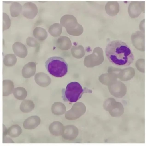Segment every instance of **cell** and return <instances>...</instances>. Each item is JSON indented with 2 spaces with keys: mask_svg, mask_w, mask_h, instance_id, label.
<instances>
[{
  "mask_svg": "<svg viewBox=\"0 0 146 146\" xmlns=\"http://www.w3.org/2000/svg\"><path fill=\"white\" fill-rule=\"evenodd\" d=\"M35 104L33 101L25 100L22 101L20 106V110L23 112L27 113L33 110Z\"/></svg>",
  "mask_w": 146,
  "mask_h": 146,
  "instance_id": "11",
  "label": "cell"
},
{
  "mask_svg": "<svg viewBox=\"0 0 146 146\" xmlns=\"http://www.w3.org/2000/svg\"><path fill=\"white\" fill-rule=\"evenodd\" d=\"M22 8L23 6L19 2L14 1L11 3L10 7L11 16L13 17L19 16L22 12Z\"/></svg>",
  "mask_w": 146,
  "mask_h": 146,
  "instance_id": "10",
  "label": "cell"
},
{
  "mask_svg": "<svg viewBox=\"0 0 146 146\" xmlns=\"http://www.w3.org/2000/svg\"><path fill=\"white\" fill-rule=\"evenodd\" d=\"M7 134V130L5 126L3 124V136H6Z\"/></svg>",
  "mask_w": 146,
  "mask_h": 146,
  "instance_id": "21",
  "label": "cell"
},
{
  "mask_svg": "<svg viewBox=\"0 0 146 146\" xmlns=\"http://www.w3.org/2000/svg\"><path fill=\"white\" fill-rule=\"evenodd\" d=\"M84 90L80 84L77 82L68 83L65 91V96L67 100L71 102H76L81 97Z\"/></svg>",
  "mask_w": 146,
  "mask_h": 146,
  "instance_id": "3",
  "label": "cell"
},
{
  "mask_svg": "<svg viewBox=\"0 0 146 146\" xmlns=\"http://www.w3.org/2000/svg\"><path fill=\"white\" fill-rule=\"evenodd\" d=\"M47 71L52 75L56 77H62L67 74L68 65L65 60L59 56L48 58L45 62Z\"/></svg>",
  "mask_w": 146,
  "mask_h": 146,
  "instance_id": "2",
  "label": "cell"
},
{
  "mask_svg": "<svg viewBox=\"0 0 146 146\" xmlns=\"http://www.w3.org/2000/svg\"><path fill=\"white\" fill-rule=\"evenodd\" d=\"M3 28H8L11 24V20L8 15L5 13H3Z\"/></svg>",
  "mask_w": 146,
  "mask_h": 146,
  "instance_id": "18",
  "label": "cell"
},
{
  "mask_svg": "<svg viewBox=\"0 0 146 146\" xmlns=\"http://www.w3.org/2000/svg\"><path fill=\"white\" fill-rule=\"evenodd\" d=\"M22 13L23 16L28 19H33L37 15L38 10L37 5L29 1L23 5Z\"/></svg>",
  "mask_w": 146,
  "mask_h": 146,
  "instance_id": "6",
  "label": "cell"
},
{
  "mask_svg": "<svg viewBox=\"0 0 146 146\" xmlns=\"http://www.w3.org/2000/svg\"><path fill=\"white\" fill-rule=\"evenodd\" d=\"M105 54L109 62L117 66H128L135 59L130 47L126 43L120 40L109 42L106 48Z\"/></svg>",
  "mask_w": 146,
  "mask_h": 146,
  "instance_id": "1",
  "label": "cell"
},
{
  "mask_svg": "<svg viewBox=\"0 0 146 146\" xmlns=\"http://www.w3.org/2000/svg\"><path fill=\"white\" fill-rule=\"evenodd\" d=\"M14 86L10 82H5L3 83V96H7L13 92Z\"/></svg>",
  "mask_w": 146,
  "mask_h": 146,
  "instance_id": "15",
  "label": "cell"
},
{
  "mask_svg": "<svg viewBox=\"0 0 146 146\" xmlns=\"http://www.w3.org/2000/svg\"><path fill=\"white\" fill-rule=\"evenodd\" d=\"M145 1H132L129 4L127 11L129 16L133 19L138 17L145 12Z\"/></svg>",
  "mask_w": 146,
  "mask_h": 146,
  "instance_id": "4",
  "label": "cell"
},
{
  "mask_svg": "<svg viewBox=\"0 0 146 146\" xmlns=\"http://www.w3.org/2000/svg\"><path fill=\"white\" fill-rule=\"evenodd\" d=\"M63 109L62 104L59 102H54L51 108L52 113L56 115L61 114L63 113Z\"/></svg>",
  "mask_w": 146,
  "mask_h": 146,
  "instance_id": "16",
  "label": "cell"
},
{
  "mask_svg": "<svg viewBox=\"0 0 146 146\" xmlns=\"http://www.w3.org/2000/svg\"><path fill=\"white\" fill-rule=\"evenodd\" d=\"M13 94L17 99L21 100L25 99L27 96V92L24 88L18 87L15 88L13 91Z\"/></svg>",
  "mask_w": 146,
  "mask_h": 146,
  "instance_id": "14",
  "label": "cell"
},
{
  "mask_svg": "<svg viewBox=\"0 0 146 146\" xmlns=\"http://www.w3.org/2000/svg\"><path fill=\"white\" fill-rule=\"evenodd\" d=\"M105 10L106 13L110 16H116L119 12L120 7L117 1H109L106 4Z\"/></svg>",
  "mask_w": 146,
  "mask_h": 146,
  "instance_id": "7",
  "label": "cell"
},
{
  "mask_svg": "<svg viewBox=\"0 0 146 146\" xmlns=\"http://www.w3.org/2000/svg\"><path fill=\"white\" fill-rule=\"evenodd\" d=\"M22 129L18 125H13L7 130V134L12 137L15 138L18 137L21 133Z\"/></svg>",
  "mask_w": 146,
  "mask_h": 146,
  "instance_id": "13",
  "label": "cell"
},
{
  "mask_svg": "<svg viewBox=\"0 0 146 146\" xmlns=\"http://www.w3.org/2000/svg\"><path fill=\"white\" fill-rule=\"evenodd\" d=\"M145 19H143L139 24V29L140 31L144 33H145Z\"/></svg>",
  "mask_w": 146,
  "mask_h": 146,
  "instance_id": "19",
  "label": "cell"
},
{
  "mask_svg": "<svg viewBox=\"0 0 146 146\" xmlns=\"http://www.w3.org/2000/svg\"><path fill=\"white\" fill-rule=\"evenodd\" d=\"M145 60L141 58L137 60L135 62V65L137 69L140 72L144 73Z\"/></svg>",
  "mask_w": 146,
  "mask_h": 146,
  "instance_id": "17",
  "label": "cell"
},
{
  "mask_svg": "<svg viewBox=\"0 0 146 146\" xmlns=\"http://www.w3.org/2000/svg\"><path fill=\"white\" fill-rule=\"evenodd\" d=\"M131 40L134 47L141 52H144L145 33L140 31H137L131 35Z\"/></svg>",
  "mask_w": 146,
  "mask_h": 146,
  "instance_id": "5",
  "label": "cell"
},
{
  "mask_svg": "<svg viewBox=\"0 0 146 146\" xmlns=\"http://www.w3.org/2000/svg\"><path fill=\"white\" fill-rule=\"evenodd\" d=\"M62 125L58 121H54L50 125L49 129L50 132L53 135L58 136L61 134L62 132Z\"/></svg>",
  "mask_w": 146,
  "mask_h": 146,
  "instance_id": "12",
  "label": "cell"
},
{
  "mask_svg": "<svg viewBox=\"0 0 146 146\" xmlns=\"http://www.w3.org/2000/svg\"><path fill=\"white\" fill-rule=\"evenodd\" d=\"M40 119L38 116L36 115L31 116L24 121L23 127L25 129H34L40 124Z\"/></svg>",
  "mask_w": 146,
  "mask_h": 146,
  "instance_id": "8",
  "label": "cell"
},
{
  "mask_svg": "<svg viewBox=\"0 0 146 146\" xmlns=\"http://www.w3.org/2000/svg\"><path fill=\"white\" fill-rule=\"evenodd\" d=\"M3 143H14V142L10 138L7 137L5 136H3Z\"/></svg>",
  "mask_w": 146,
  "mask_h": 146,
  "instance_id": "20",
  "label": "cell"
},
{
  "mask_svg": "<svg viewBox=\"0 0 146 146\" xmlns=\"http://www.w3.org/2000/svg\"><path fill=\"white\" fill-rule=\"evenodd\" d=\"M135 75V71L133 68L127 67L122 70L121 79L123 81H128L132 79Z\"/></svg>",
  "mask_w": 146,
  "mask_h": 146,
  "instance_id": "9",
  "label": "cell"
}]
</instances>
